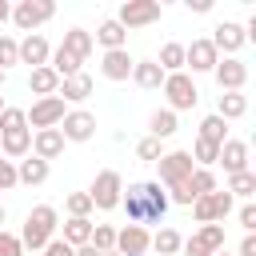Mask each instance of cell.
Wrapping results in <instances>:
<instances>
[{"label":"cell","mask_w":256,"mask_h":256,"mask_svg":"<svg viewBox=\"0 0 256 256\" xmlns=\"http://www.w3.org/2000/svg\"><path fill=\"white\" fill-rule=\"evenodd\" d=\"M120 208L128 212V224H140V228H144V224H160V220L168 216L172 200H168V192H164L156 180H136V184L124 188Z\"/></svg>","instance_id":"cell-1"},{"label":"cell","mask_w":256,"mask_h":256,"mask_svg":"<svg viewBox=\"0 0 256 256\" xmlns=\"http://www.w3.org/2000/svg\"><path fill=\"white\" fill-rule=\"evenodd\" d=\"M56 228H60L56 208H52V204H36V208L28 212V220H24L20 244H24L28 252H44V248H48V240H56Z\"/></svg>","instance_id":"cell-2"},{"label":"cell","mask_w":256,"mask_h":256,"mask_svg":"<svg viewBox=\"0 0 256 256\" xmlns=\"http://www.w3.org/2000/svg\"><path fill=\"white\" fill-rule=\"evenodd\" d=\"M164 16V4L160 0H124L120 4V12L112 16L124 32H132V28H148V24H156Z\"/></svg>","instance_id":"cell-3"},{"label":"cell","mask_w":256,"mask_h":256,"mask_svg":"<svg viewBox=\"0 0 256 256\" xmlns=\"http://www.w3.org/2000/svg\"><path fill=\"white\" fill-rule=\"evenodd\" d=\"M120 196H124V176H120L116 168H104V172L92 180V188H88V200H92V208H100V212L120 208Z\"/></svg>","instance_id":"cell-4"},{"label":"cell","mask_w":256,"mask_h":256,"mask_svg":"<svg viewBox=\"0 0 256 256\" xmlns=\"http://www.w3.org/2000/svg\"><path fill=\"white\" fill-rule=\"evenodd\" d=\"M160 88H164V96H168V112H188V108H196V100H200V92H196V84H192L188 72L164 76Z\"/></svg>","instance_id":"cell-5"},{"label":"cell","mask_w":256,"mask_h":256,"mask_svg":"<svg viewBox=\"0 0 256 256\" xmlns=\"http://www.w3.org/2000/svg\"><path fill=\"white\" fill-rule=\"evenodd\" d=\"M52 16H56V4H52V0H20V4L12 8V24H16L20 32H28V36H32L40 24H48Z\"/></svg>","instance_id":"cell-6"},{"label":"cell","mask_w":256,"mask_h":256,"mask_svg":"<svg viewBox=\"0 0 256 256\" xmlns=\"http://www.w3.org/2000/svg\"><path fill=\"white\" fill-rule=\"evenodd\" d=\"M156 168H160V188L168 192V188H176V184H184L192 172H196V164H192V156L188 152H164L160 160H156Z\"/></svg>","instance_id":"cell-7"},{"label":"cell","mask_w":256,"mask_h":256,"mask_svg":"<svg viewBox=\"0 0 256 256\" xmlns=\"http://www.w3.org/2000/svg\"><path fill=\"white\" fill-rule=\"evenodd\" d=\"M184 256H216L224 252V224H200V232H192L180 244Z\"/></svg>","instance_id":"cell-8"},{"label":"cell","mask_w":256,"mask_h":256,"mask_svg":"<svg viewBox=\"0 0 256 256\" xmlns=\"http://www.w3.org/2000/svg\"><path fill=\"white\" fill-rule=\"evenodd\" d=\"M232 196L228 192H208V196H200V200H192V216L200 220V224H224L228 220V212H232Z\"/></svg>","instance_id":"cell-9"},{"label":"cell","mask_w":256,"mask_h":256,"mask_svg":"<svg viewBox=\"0 0 256 256\" xmlns=\"http://www.w3.org/2000/svg\"><path fill=\"white\" fill-rule=\"evenodd\" d=\"M212 76H216L220 92H244V84H248V64L236 60V56H220L216 68H212Z\"/></svg>","instance_id":"cell-10"},{"label":"cell","mask_w":256,"mask_h":256,"mask_svg":"<svg viewBox=\"0 0 256 256\" xmlns=\"http://www.w3.org/2000/svg\"><path fill=\"white\" fill-rule=\"evenodd\" d=\"M24 116H28V124H32L36 132H44V128H60V120L68 116V108H64L60 96H44V100H36L32 112H24Z\"/></svg>","instance_id":"cell-11"},{"label":"cell","mask_w":256,"mask_h":256,"mask_svg":"<svg viewBox=\"0 0 256 256\" xmlns=\"http://www.w3.org/2000/svg\"><path fill=\"white\" fill-rule=\"evenodd\" d=\"M60 136H64V144H84V140H92V136H96V116L84 112V108L68 112V116L60 120Z\"/></svg>","instance_id":"cell-12"},{"label":"cell","mask_w":256,"mask_h":256,"mask_svg":"<svg viewBox=\"0 0 256 256\" xmlns=\"http://www.w3.org/2000/svg\"><path fill=\"white\" fill-rule=\"evenodd\" d=\"M208 40H212V48H216V52L236 56V52L248 44V32H244V24H236V20H220V24H216V32H212Z\"/></svg>","instance_id":"cell-13"},{"label":"cell","mask_w":256,"mask_h":256,"mask_svg":"<svg viewBox=\"0 0 256 256\" xmlns=\"http://www.w3.org/2000/svg\"><path fill=\"white\" fill-rule=\"evenodd\" d=\"M148 248H152L148 228H140V224H124V228L116 232V252H120V256H144Z\"/></svg>","instance_id":"cell-14"},{"label":"cell","mask_w":256,"mask_h":256,"mask_svg":"<svg viewBox=\"0 0 256 256\" xmlns=\"http://www.w3.org/2000/svg\"><path fill=\"white\" fill-rule=\"evenodd\" d=\"M216 60H220V52L212 48L208 36H204V40H192V44L184 48V68H192V72H212Z\"/></svg>","instance_id":"cell-15"},{"label":"cell","mask_w":256,"mask_h":256,"mask_svg":"<svg viewBox=\"0 0 256 256\" xmlns=\"http://www.w3.org/2000/svg\"><path fill=\"white\" fill-rule=\"evenodd\" d=\"M32 156H40L44 164L60 160V156H64V136H60V128H44V132H32Z\"/></svg>","instance_id":"cell-16"},{"label":"cell","mask_w":256,"mask_h":256,"mask_svg":"<svg viewBox=\"0 0 256 256\" xmlns=\"http://www.w3.org/2000/svg\"><path fill=\"white\" fill-rule=\"evenodd\" d=\"M0 148H4V160H24L32 156V128H16V132H0Z\"/></svg>","instance_id":"cell-17"},{"label":"cell","mask_w":256,"mask_h":256,"mask_svg":"<svg viewBox=\"0 0 256 256\" xmlns=\"http://www.w3.org/2000/svg\"><path fill=\"white\" fill-rule=\"evenodd\" d=\"M48 60H52V48H48V40H44L40 32H32V36H24V40H20V64L44 68Z\"/></svg>","instance_id":"cell-18"},{"label":"cell","mask_w":256,"mask_h":256,"mask_svg":"<svg viewBox=\"0 0 256 256\" xmlns=\"http://www.w3.org/2000/svg\"><path fill=\"white\" fill-rule=\"evenodd\" d=\"M216 164H224V172H228V176L248 172V144H244V140H224V144H220V160H216Z\"/></svg>","instance_id":"cell-19"},{"label":"cell","mask_w":256,"mask_h":256,"mask_svg":"<svg viewBox=\"0 0 256 256\" xmlns=\"http://www.w3.org/2000/svg\"><path fill=\"white\" fill-rule=\"evenodd\" d=\"M132 56H128V48H116V52H104V60H100V72H104V80H128L132 76Z\"/></svg>","instance_id":"cell-20"},{"label":"cell","mask_w":256,"mask_h":256,"mask_svg":"<svg viewBox=\"0 0 256 256\" xmlns=\"http://www.w3.org/2000/svg\"><path fill=\"white\" fill-rule=\"evenodd\" d=\"M64 104H80V100H88L92 96V76H84V72H76V76H68V80H60V92H56Z\"/></svg>","instance_id":"cell-21"},{"label":"cell","mask_w":256,"mask_h":256,"mask_svg":"<svg viewBox=\"0 0 256 256\" xmlns=\"http://www.w3.org/2000/svg\"><path fill=\"white\" fill-rule=\"evenodd\" d=\"M44 180H48V164H44L40 156H24V160L16 164V184L36 188V184H44Z\"/></svg>","instance_id":"cell-22"},{"label":"cell","mask_w":256,"mask_h":256,"mask_svg":"<svg viewBox=\"0 0 256 256\" xmlns=\"http://www.w3.org/2000/svg\"><path fill=\"white\" fill-rule=\"evenodd\" d=\"M60 48H64V52H72L76 60H88V56H92V48H96V40H92V32H84V28H68Z\"/></svg>","instance_id":"cell-23"},{"label":"cell","mask_w":256,"mask_h":256,"mask_svg":"<svg viewBox=\"0 0 256 256\" xmlns=\"http://www.w3.org/2000/svg\"><path fill=\"white\" fill-rule=\"evenodd\" d=\"M96 44H104V52H116V48H128V32L116 24V20H104L100 28H96V36H92Z\"/></svg>","instance_id":"cell-24"},{"label":"cell","mask_w":256,"mask_h":256,"mask_svg":"<svg viewBox=\"0 0 256 256\" xmlns=\"http://www.w3.org/2000/svg\"><path fill=\"white\" fill-rule=\"evenodd\" d=\"M28 88H32L40 100H44V96H56V92H60V76H56L48 64H44V68H32V80H28Z\"/></svg>","instance_id":"cell-25"},{"label":"cell","mask_w":256,"mask_h":256,"mask_svg":"<svg viewBox=\"0 0 256 256\" xmlns=\"http://www.w3.org/2000/svg\"><path fill=\"white\" fill-rule=\"evenodd\" d=\"M132 80H136L140 88H160V84H164V72H160L156 60H136V64H132Z\"/></svg>","instance_id":"cell-26"},{"label":"cell","mask_w":256,"mask_h":256,"mask_svg":"<svg viewBox=\"0 0 256 256\" xmlns=\"http://www.w3.org/2000/svg\"><path fill=\"white\" fill-rule=\"evenodd\" d=\"M244 112H248V96H244V92H224V96H220L216 116H220L224 124H228V120H240Z\"/></svg>","instance_id":"cell-27"},{"label":"cell","mask_w":256,"mask_h":256,"mask_svg":"<svg viewBox=\"0 0 256 256\" xmlns=\"http://www.w3.org/2000/svg\"><path fill=\"white\" fill-rule=\"evenodd\" d=\"M156 64H160V72H164V76H172V72H184V44H176V40H172V44H164Z\"/></svg>","instance_id":"cell-28"},{"label":"cell","mask_w":256,"mask_h":256,"mask_svg":"<svg viewBox=\"0 0 256 256\" xmlns=\"http://www.w3.org/2000/svg\"><path fill=\"white\" fill-rule=\"evenodd\" d=\"M148 128H152V136L156 140H168V136H176V112H168V108H156L152 112V120H148Z\"/></svg>","instance_id":"cell-29"},{"label":"cell","mask_w":256,"mask_h":256,"mask_svg":"<svg viewBox=\"0 0 256 256\" xmlns=\"http://www.w3.org/2000/svg\"><path fill=\"white\" fill-rule=\"evenodd\" d=\"M232 200L240 196V200H248V196H256V172L248 168V172H236V176H228V188H224Z\"/></svg>","instance_id":"cell-30"},{"label":"cell","mask_w":256,"mask_h":256,"mask_svg":"<svg viewBox=\"0 0 256 256\" xmlns=\"http://www.w3.org/2000/svg\"><path fill=\"white\" fill-rule=\"evenodd\" d=\"M68 248H80V244H88L92 240V220H72L68 216V224H64V236H60Z\"/></svg>","instance_id":"cell-31"},{"label":"cell","mask_w":256,"mask_h":256,"mask_svg":"<svg viewBox=\"0 0 256 256\" xmlns=\"http://www.w3.org/2000/svg\"><path fill=\"white\" fill-rule=\"evenodd\" d=\"M196 140H208V144H216V148H220V144L228 140V124H224L220 116H204V120H200V136H196Z\"/></svg>","instance_id":"cell-32"},{"label":"cell","mask_w":256,"mask_h":256,"mask_svg":"<svg viewBox=\"0 0 256 256\" xmlns=\"http://www.w3.org/2000/svg\"><path fill=\"white\" fill-rule=\"evenodd\" d=\"M180 244H184V236H180L176 228H160V232L152 236V248H156L160 256H176V252H180Z\"/></svg>","instance_id":"cell-33"},{"label":"cell","mask_w":256,"mask_h":256,"mask_svg":"<svg viewBox=\"0 0 256 256\" xmlns=\"http://www.w3.org/2000/svg\"><path fill=\"white\" fill-rule=\"evenodd\" d=\"M96 252H116V228L112 224H92V240H88Z\"/></svg>","instance_id":"cell-34"},{"label":"cell","mask_w":256,"mask_h":256,"mask_svg":"<svg viewBox=\"0 0 256 256\" xmlns=\"http://www.w3.org/2000/svg\"><path fill=\"white\" fill-rule=\"evenodd\" d=\"M188 156H192V164H196V168H212V164L220 160V148H216V144H208V140H196V148H192Z\"/></svg>","instance_id":"cell-35"},{"label":"cell","mask_w":256,"mask_h":256,"mask_svg":"<svg viewBox=\"0 0 256 256\" xmlns=\"http://www.w3.org/2000/svg\"><path fill=\"white\" fill-rule=\"evenodd\" d=\"M64 208H68L72 220H88V216H92V200H88V192H72V196L64 200Z\"/></svg>","instance_id":"cell-36"},{"label":"cell","mask_w":256,"mask_h":256,"mask_svg":"<svg viewBox=\"0 0 256 256\" xmlns=\"http://www.w3.org/2000/svg\"><path fill=\"white\" fill-rule=\"evenodd\" d=\"M136 156H140L144 164H156V160L164 156V140H156V136H144V140L136 144Z\"/></svg>","instance_id":"cell-37"},{"label":"cell","mask_w":256,"mask_h":256,"mask_svg":"<svg viewBox=\"0 0 256 256\" xmlns=\"http://www.w3.org/2000/svg\"><path fill=\"white\" fill-rule=\"evenodd\" d=\"M12 64H20V40L0 36V72H8Z\"/></svg>","instance_id":"cell-38"},{"label":"cell","mask_w":256,"mask_h":256,"mask_svg":"<svg viewBox=\"0 0 256 256\" xmlns=\"http://www.w3.org/2000/svg\"><path fill=\"white\" fill-rule=\"evenodd\" d=\"M16 128H28L24 108H4V112H0V132H16Z\"/></svg>","instance_id":"cell-39"},{"label":"cell","mask_w":256,"mask_h":256,"mask_svg":"<svg viewBox=\"0 0 256 256\" xmlns=\"http://www.w3.org/2000/svg\"><path fill=\"white\" fill-rule=\"evenodd\" d=\"M0 256H24V244H20V236H12V232H0Z\"/></svg>","instance_id":"cell-40"},{"label":"cell","mask_w":256,"mask_h":256,"mask_svg":"<svg viewBox=\"0 0 256 256\" xmlns=\"http://www.w3.org/2000/svg\"><path fill=\"white\" fill-rule=\"evenodd\" d=\"M8 188H16V164L0 156V192H8Z\"/></svg>","instance_id":"cell-41"},{"label":"cell","mask_w":256,"mask_h":256,"mask_svg":"<svg viewBox=\"0 0 256 256\" xmlns=\"http://www.w3.org/2000/svg\"><path fill=\"white\" fill-rule=\"evenodd\" d=\"M240 228H244V236L256 232V204H244L240 208Z\"/></svg>","instance_id":"cell-42"},{"label":"cell","mask_w":256,"mask_h":256,"mask_svg":"<svg viewBox=\"0 0 256 256\" xmlns=\"http://www.w3.org/2000/svg\"><path fill=\"white\" fill-rule=\"evenodd\" d=\"M44 256H72V248H68L64 240H48V248H44Z\"/></svg>","instance_id":"cell-43"},{"label":"cell","mask_w":256,"mask_h":256,"mask_svg":"<svg viewBox=\"0 0 256 256\" xmlns=\"http://www.w3.org/2000/svg\"><path fill=\"white\" fill-rule=\"evenodd\" d=\"M236 256H256V232L240 240V252H236Z\"/></svg>","instance_id":"cell-44"},{"label":"cell","mask_w":256,"mask_h":256,"mask_svg":"<svg viewBox=\"0 0 256 256\" xmlns=\"http://www.w3.org/2000/svg\"><path fill=\"white\" fill-rule=\"evenodd\" d=\"M188 4V12H208L212 8V0H184Z\"/></svg>","instance_id":"cell-45"},{"label":"cell","mask_w":256,"mask_h":256,"mask_svg":"<svg viewBox=\"0 0 256 256\" xmlns=\"http://www.w3.org/2000/svg\"><path fill=\"white\" fill-rule=\"evenodd\" d=\"M4 20H12V4H8V0H0V24H4Z\"/></svg>","instance_id":"cell-46"},{"label":"cell","mask_w":256,"mask_h":256,"mask_svg":"<svg viewBox=\"0 0 256 256\" xmlns=\"http://www.w3.org/2000/svg\"><path fill=\"white\" fill-rule=\"evenodd\" d=\"M4 220H8V212H4V204H0V232H4Z\"/></svg>","instance_id":"cell-47"},{"label":"cell","mask_w":256,"mask_h":256,"mask_svg":"<svg viewBox=\"0 0 256 256\" xmlns=\"http://www.w3.org/2000/svg\"><path fill=\"white\" fill-rule=\"evenodd\" d=\"M4 108H8V104H4V96H0V112H4Z\"/></svg>","instance_id":"cell-48"},{"label":"cell","mask_w":256,"mask_h":256,"mask_svg":"<svg viewBox=\"0 0 256 256\" xmlns=\"http://www.w3.org/2000/svg\"><path fill=\"white\" fill-rule=\"evenodd\" d=\"M4 76H8V72H0V88H4Z\"/></svg>","instance_id":"cell-49"},{"label":"cell","mask_w":256,"mask_h":256,"mask_svg":"<svg viewBox=\"0 0 256 256\" xmlns=\"http://www.w3.org/2000/svg\"><path fill=\"white\" fill-rule=\"evenodd\" d=\"M104 256H120V252H104Z\"/></svg>","instance_id":"cell-50"},{"label":"cell","mask_w":256,"mask_h":256,"mask_svg":"<svg viewBox=\"0 0 256 256\" xmlns=\"http://www.w3.org/2000/svg\"><path fill=\"white\" fill-rule=\"evenodd\" d=\"M216 256H232V252H216Z\"/></svg>","instance_id":"cell-51"}]
</instances>
